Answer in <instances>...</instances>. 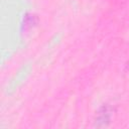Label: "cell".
<instances>
[{"mask_svg":"<svg viewBox=\"0 0 129 129\" xmlns=\"http://www.w3.org/2000/svg\"><path fill=\"white\" fill-rule=\"evenodd\" d=\"M109 120H110V111H109L108 107H103L98 113V117L96 119V123L99 124L100 122H102L103 126H106L107 124L105 122H109Z\"/></svg>","mask_w":129,"mask_h":129,"instance_id":"cell-1","label":"cell"}]
</instances>
